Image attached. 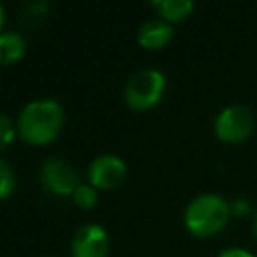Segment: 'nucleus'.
<instances>
[{
    "label": "nucleus",
    "instance_id": "obj_2",
    "mask_svg": "<svg viewBox=\"0 0 257 257\" xmlns=\"http://www.w3.org/2000/svg\"><path fill=\"white\" fill-rule=\"evenodd\" d=\"M231 215V203H227L217 193H201L197 195L183 213V223L189 233L197 237L215 235L221 231Z\"/></svg>",
    "mask_w": 257,
    "mask_h": 257
},
{
    "label": "nucleus",
    "instance_id": "obj_1",
    "mask_svg": "<svg viewBox=\"0 0 257 257\" xmlns=\"http://www.w3.org/2000/svg\"><path fill=\"white\" fill-rule=\"evenodd\" d=\"M64 122L62 104L54 98H34L18 114V135L30 145H46L60 133Z\"/></svg>",
    "mask_w": 257,
    "mask_h": 257
},
{
    "label": "nucleus",
    "instance_id": "obj_6",
    "mask_svg": "<svg viewBox=\"0 0 257 257\" xmlns=\"http://www.w3.org/2000/svg\"><path fill=\"white\" fill-rule=\"evenodd\" d=\"M88 183L96 189H112L126 177V163L118 155H98L88 165Z\"/></svg>",
    "mask_w": 257,
    "mask_h": 257
},
{
    "label": "nucleus",
    "instance_id": "obj_16",
    "mask_svg": "<svg viewBox=\"0 0 257 257\" xmlns=\"http://www.w3.org/2000/svg\"><path fill=\"white\" fill-rule=\"evenodd\" d=\"M253 235L257 237V211H255V215H253Z\"/></svg>",
    "mask_w": 257,
    "mask_h": 257
},
{
    "label": "nucleus",
    "instance_id": "obj_4",
    "mask_svg": "<svg viewBox=\"0 0 257 257\" xmlns=\"http://www.w3.org/2000/svg\"><path fill=\"white\" fill-rule=\"evenodd\" d=\"M40 183L48 193H52L56 197H66V195L72 197L74 191L82 185L76 169L60 157H46L42 161Z\"/></svg>",
    "mask_w": 257,
    "mask_h": 257
},
{
    "label": "nucleus",
    "instance_id": "obj_10",
    "mask_svg": "<svg viewBox=\"0 0 257 257\" xmlns=\"http://www.w3.org/2000/svg\"><path fill=\"white\" fill-rule=\"evenodd\" d=\"M26 50V42L18 32H2L0 36V62L2 64H12L18 58H22Z\"/></svg>",
    "mask_w": 257,
    "mask_h": 257
},
{
    "label": "nucleus",
    "instance_id": "obj_7",
    "mask_svg": "<svg viewBox=\"0 0 257 257\" xmlns=\"http://www.w3.org/2000/svg\"><path fill=\"white\" fill-rule=\"evenodd\" d=\"M72 257H106L108 255V233L98 223H86L76 229L70 241Z\"/></svg>",
    "mask_w": 257,
    "mask_h": 257
},
{
    "label": "nucleus",
    "instance_id": "obj_8",
    "mask_svg": "<svg viewBox=\"0 0 257 257\" xmlns=\"http://www.w3.org/2000/svg\"><path fill=\"white\" fill-rule=\"evenodd\" d=\"M171 38H173V24H169L163 18L145 20L137 32L139 44L143 48H149V50H159V48L167 46Z\"/></svg>",
    "mask_w": 257,
    "mask_h": 257
},
{
    "label": "nucleus",
    "instance_id": "obj_9",
    "mask_svg": "<svg viewBox=\"0 0 257 257\" xmlns=\"http://www.w3.org/2000/svg\"><path fill=\"white\" fill-rule=\"evenodd\" d=\"M151 6L157 10L159 18L171 22H179L183 20L191 10H193V2L191 0H153Z\"/></svg>",
    "mask_w": 257,
    "mask_h": 257
},
{
    "label": "nucleus",
    "instance_id": "obj_12",
    "mask_svg": "<svg viewBox=\"0 0 257 257\" xmlns=\"http://www.w3.org/2000/svg\"><path fill=\"white\" fill-rule=\"evenodd\" d=\"M14 185H16V177H14L12 167L8 165L6 159H0V197L8 199Z\"/></svg>",
    "mask_w": 257,
    "mask_h": 257
},
{
    "label": "nucleus",
    "instance_id": "obj_17",
    "mask_svg": "<svg viewBox=\"0 0 257 257\" xmlns=\"http://www.w3.org/2000/svg\"><path fill=\"white\" fill-rule=\"evenodd\" d=\"M42 257H54V255H42Z\"/></svg>",
    "mask_w": 257,
    "mask_h": 257
},
{
    "label": "nucleus",
    "instance_id": "obj_3",
    "mask_svg": "<svg viewBox=\"0 0 257 257\" xmlns=\"http://www.w3.org/2000/svg\"><path fill=\"white\" fill-rule=\"evenodd\" d=\"M165 84H167V78L161 70L143 68L126 80L122 98L126 106H131L133 110H147L163 98Z\"/></svg>",
    "mask_w": 257,
    "mask_h": 257
},
{
    "label": "nucleus",
    "instance_id": "obj_15",
    "mask_svg": "<svg viewBox=\"0 0 257 257\" xmlns=\"http://www.w3.org/2000/svg\"><path fill=\"white\" fill-rule=\"evenodd\" d=\"M231 213H247V203L245 201H235L231 205Z\"/></svg>",
    "mask_w": 257,
    "mask_h": 257
},
{
    "label": "nucleus",
    "instance_id": "obj_11",
    "mask_svg": "<svg viewBox=\"0 0 257 257\" xmlns=\"http://www.w3.org/2000/svg\"><path fill=\"white\" fill-rule=\"evenodd\" d=\"M72 201H74L78 207H82V209H90V207H94V205H96V201H98L96 187H92L90 183H82V185L74 191Z\"/></svg>",
    "mask_w": 257,
    "mask_h": 257
},
{
    "label": "nucleus",
    "instance_id": "obj_13",
    "mask_svg": "<svg viewBox=\"0 0 257 257\" xmlns=\"http://www.w3.org/2000/svg\"><path fill=\"white\" fill-rule=\"evenodd\" d=\"M0 133H2V147H8L12 143V139H14L16 128H14V124H12V120H10V116L6 112L0 114Z\"/></svg>",
    "mask_w": 257,
    "mask_h": 257
},
{
    "label": "nucleus",
    "instance_id": "obj_14",
    "mask_svg": "<svg viewBox=\"0 0 257 257\" xmlns=\"http://www.w3.org/2000/svg\"><path fill=\"white\" fill-rule=\"evenodd\" d=\"M217 257H255V255L243 247H229V249H223Z\"/></svg>",
    "mask_w": 257,
    "mask_h": 257
},
{
    "label": "nucleus",
    "instance_id": "obj_5",
    "mask_svg": "<svg viewBox=\"0 0 257 257\" xmlns=\"http://www.w3.org/2000/svg\"><path fill=\"white\" fill-rule=\"evenodd\" d=\"M255 116L245 104H229L215 118V135L225 143H241L253 133Z\"/></svg>",
    "mask_w": 257,
    "mask_h": 257
}]
</instances>
